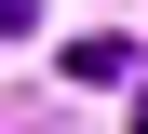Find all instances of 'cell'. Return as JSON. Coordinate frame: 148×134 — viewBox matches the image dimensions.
Masks as SVG:
<instances>
[{
    "instance_id": "cell-3",
    "label": "cell",
    "mask_w": 148,
    "mask_h": 134,
    "mask_svg": "<svg viewBox=\"0 0 148 134\" xmlns=\"http://www.w3.org/2000/svg\"><path fill=\"white\" fill-rule=\"evenodd\" d=\"M135 134H148V94H135Z\"/></svg>"
},
{
    "instance_id": "cell-2",
    "label": "cell",
    "mask_w": 148,
    "mask_h": 134,
    "mask_svg": "<svg viewBox=\"0 0 148 134\" xmlns=\"http://www.w3.org/2000/svg\"><path fill=\"white\" fill-rule=\"evenodd\" d=\"M27 27H40V0H0V40H27Z\"/></svg>"
},
{
    "instance_id": "cell-1",
    "label": "cell",
    "mask_w": 148,
    "mask_h": 134,
    "mask_svg": "<svg viewBox=\"0 0 148 134\" xmlns=\"http://www.w3.org/2000/svg\"><path fill=\"white\" fill-rule=\"evenodd\" d=\"M67 80H81V94H108V80H135V40H121V27H94V40H67Z\"/></svg>"
}]
</instances>
